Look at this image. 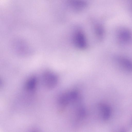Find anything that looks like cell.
Wrapping results in <instances>:
<instances>
[{"mask_svg": "<svg viewBox=\"0 0 132 132\" xmlns=\"http://www.w3.org/2000/svg\"><path fill=\"white\" fill-rule=\"evenodd\" d=\"M73 43L77 48L83 49L87 47V43L85 35L80 30L76 31L73 34Z\"/></svg>", "mask_w": 132, "mask_h": 132, "instance_id": "7a4b0ae2", "label": "cell"}, {"mask_svg": "<svg viewBox=\"0 0 132 132\" xmlns=\"http://www.w3.org/2000/svg\"><path fill=\"white\" fill-rule=\"evenodd\" d=\"M37 83L36 78L32 77L30 78L27 81L25 84V88L28 91H32L36 88Z\"/></svg>", "mask_w": 132, "mask_h": 132, "instance_id": "52a82bcc", "label": "cell"}, {"mask_svg": "<svg viewBox=\"0 0 132 132\" xmlns=\"http://www.w3.org/2000/svg\"><path fill=\"white\" fill-rule=\"evenodd\" d=\"M80 96L79 91L72 89L62 94L59 97L58 103L62 107H65L69 105L80 101Z\"/></svg>", "mask_w": 132, "mask_h": 132, "instance_id": "6da1fadb", "label": "cell"}, {"mask_svg": "<svg viewBox=\"0 0 132 132\" xmlns=\"http://www.w3.org/2000/svg\"><path fill=\"white\" fill-rule=\"evenodd\" d=\"M43 78L44 85L49 89L54 88L57 84V77L53 73L48 72L45 73Z\"/></svg>", "mask_w": 132, "mask_h": 132, "instance_id": "3957f363", "label": "cell"}, {"mask_svg": "<svg viewBox=\"0 0 132 132\" xmlns=\"http://www.w3.org/2000/svg\"><path fill=\"white\" fill-rule=\"evenodd\" d=\"M116 60L124 69L129 71H132V62L126 58L118 57Z\"/></svg>", "mask_w": 132, "mask_h": 132, "instance_id": "5b68a950", "label": "cell"}, {"mask_svg": "<svg viewBox=\"0 0 132 132\" xmlns=\"http://www.w3.org/2000/svg\"><path fill=\"white\" fill-rule=\"evenodd\" d=\"M131 34L130 32L126 29H123L119 32L118 35L119 40L123 42H127L130 40Z\"/></svg>", "mask_w": 132, "mask_h": 132, "instance_id": "8992f818", "label": "cell"}, {"mask_svg": "<svg viewBox=\"0 0 132 132\" xmlns=\"http://www.w3.org/2000/svg\"><path fill=\"white\" fill-rule=\"evenodd\" d=\"M99 108L102 119L104 120H107L110 118L112 113L110 106L104 103H100Z\"/></svg>", "mask_w": 132, "mask_h": 132, "instance_id": "277c9868", "label": "cell"}]
</instances>
